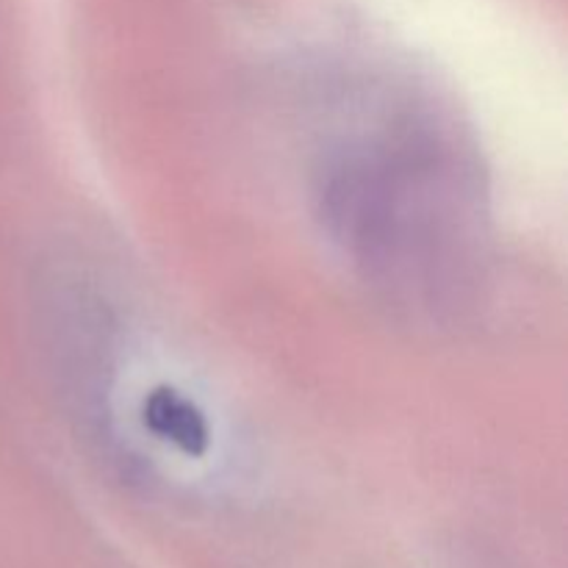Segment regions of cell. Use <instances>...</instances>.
<instances>
[{
  "mask_svg": "<svg viewBox=\"0 0 568 568\" xmlns=\"http://www.w3.org/2000/svg\"><path fill=\"white\" fill-rule=\"evenodd\" d=\"M314 216L381 303L453 322L491 266L486 172L447 109L408 87H372L338 111L311 161Z\"/></svg>",
  "mask_w": 568,
  "mask_h": 568,
  "instance_id": "1",
  "label": "cell"
},
{
  "mask_svg": "<svg viewBox=\"0 0 568 568\" xmlns=\"http://www.w3.org/2000/svg\"><path fill=\"white\" fill-rule=\"evenodd\" d=\"M59 308L72 399L100 449L133 466H209L233 449L214 397L144 325L94 288L70 292Z\"/></svg>",
  "mask_w": 568,
  "mask_h": 568,
  "instance_id": "2",
  "label": "cell"
}]
</instances>
